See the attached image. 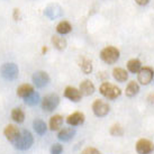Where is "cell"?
Instances as JSON below:
<instances>
[{
	"label": "cell",
	"mask_w": 154,
	"mask_h": 154,
	"mask_svg": "<svg viewBox=\"0 0 154 154\" xmlns=\"http://www.w3.org/2000/svg\"><path fill=\"white\" fill-rule=\"evenodd\" d=\"M33 143H34V137L32 135V133H30L29 131L24 129V131L20 132L19 137H18L17 141L15 142L13 145L15 146L17 150L26 151L32 147Z\"/></svg>",
	"instance_id": "cell-1"
},
{
	"label": "cell",
	"mask_w": 154,
	"mask_h": 154,
	"mask_svg": "<svg viewBox=\"0 0 154 154\" xmlns=\"http://www.w3.org/2000/svg\"><path fill=\"white\" fill-rule=\"evenodd\" d=\"M119 50L116 48L115 46H107L103 48L100 52V59L107 63V64H114L119 60Z\"/></svg>",
	"instance_id": "cell-2"
},
{
	"label": "cell",
	"mask_w": 154,
	"mask_h": 154,
	"mask_svg": "<svg viewBox=\"0 0 154 154\" xmlns=\"http://www.w3.org/2000/svg\"><path fill=\"white\" fill-rule=\"evenodd\" d=\"M100 94H103L105 98L109 99V100H114L117 99L122 94V91L117 86L112 85L110 82H103V85L99 88Z\"/></svg>",
	"instance_id": "cell-3"
},
{
	"label": "cell",
	"mask_w": 154,
	"mask_h": 154,
	"mask_svg": "<svg viewBox=\"0 0 154 154\" xmlns=\"http://www.w3.org/2000/svg\"><path fill=\"white\" fill-rule=\"evenodd\" d=\"M0 74L5 78L6 80H15L18 78L19 74V69L15 63H4L0 68Z\"/></svg>",
	"instance_id": "cell-4"
},
{
	"label": "cell",
	"mask_w": 154,
	"mask_h": 154,
	"mask_svg": "<svg viewBox=\"0 0 154 154\" xmlns=\"http://www.w3.org/2000/svg\"><path fill=\"white\" fill-rule=\"evenodd\" d=\"M60 103V98L55 94H47L42 100V108L45 111H53Z\"/></svg>",
	"instance_id": "cell-5"
},
{
	"label": "cell",
	"mask_w": 154,
	"mask_h": 154,
	"mask_svg": "<svg viewBox=\"0 0 154 154\" xmlns=\"http://www.w3.org/2000/svg\"><path fill=\"white\" fill-rule=\"evenodd\" d=\"M110 110V107L106 101H103L101 99L94 100L92 103V111L97 117H105L108 115V112Z\"/></svg>",
	"instance_id": "cell-6"
},
{
	"label": "cell",
	"mask_w": 154,
	"mask_h": 154,
	"mask_svg": "<svg viewBox=\"0 0 154 154\" xmlns=\"http://www.w3.org/2000/svg\"><path fill=\"white\" fill-rule=\"evenodd\" d=\"M32 80H33V83L37 88H44V87H46L50 83V81H51L48 73L45 72V71H36L33 74Z\"/></svg>",
	"instance_id": "cell-7"
},
{
	"label": "cell",
	"mask_w": 154,
	"mask_h": 154,
	"mask_svg": "<svg viewBox=\"0 0 154 154\" xmlns=\"http://www.w3.org/2000/svg\"><path fill=\"white\" fill-rule=\"evenodd\" d=\"M154 78V71L153 69L150 68V66H144L142 68L138 73H137V79H138V82H141L142 85H149L150 82H152Z\"/></svg>",
	"instance_id": "cell-8"
},
{
	"label": "cell",
	"mask_w": 154,
	"mask_h": 154,
	"mask_svg": "<svg viewBox=\"0 0 154 154\" xmlns=\"http://www.w3.org/2000/svg\"><path fill=\"white\" fill-rule=\"evenodd\" d=\"M154 151V144L150 140L141 138L136 143V152L138 154H151Z\"/></svg>",
	"instance_id": "cell-9"
},
{
	"label": "cell",
	"mask_w": 154,
	"mask_h": 154,
	"mask_svg": "<svg viewBox=\"0 0 154 154\" xmlns=\"http://www.w3.org/2000/svg\"><path fill=\"white\" fill-rule=\"evenodd\" d=\"M44 15L47 16L50 19H56L63 15V9L59 4H51L45 8Z\"/></svg>",
	"instance_id": "cell-10"
},
{
	"label": "cell",
	"mask_w": 154,
	"mask_h": 154,
	"mask_svg": "<svg viewBox=\"0 0 154 154\" xmlns=\"http://www.w3.org/2000/svg\"><path fill=\"white\" fill-rule=\"evenodd\" d=\"M4 135L6 136V138H7L10 143H13L14 144L15 142L17 141V138L19 137V135H20V131L18 129V127L16 126V125L9 124L5 127Z\"/></svg>",
	"instance_id": "cell-11"
},
{
	"label": "cell",
	"mask_w": 154,
	"mask_h": 154,
	"mask_svg": "<svg viewBox=\"0 0 154 154\" xmlns=\"http://www.w3.org/2000/svg\"><path fill=\"white\" fill-rule=\"evenodd\" d=\"M85 119H86V117H85V114L83 112H80V111H75V112H73L71 115L68 116V118H66V123H68L70 126H79V125H82L85 123Z\"/></svg>",
	"instance_id": "cell-12"
},
{
	"label": "cell",
	"mask_w": 154,
	"mask_h": 154,
	"mask_svg": "<svg viewBox=\"0 0 154 154\" xmlns=\"http://www.w3.org/2000/svg\"><path fill=\"white\" fill-rule=\"evenodd\" d=\"M64 97L68 98L69 100H71L73 103H78L81 100L82 94L80 92V90L74 88V87H66L64 90Z\"/></svg>",
	"instance_id": "cell-13"
},
{
	"label": "cell",
	"mask_w": 154,
	"mask_h": 154,
	"mask_svg": "<svg viewBox=\"0 0 154 154\" xmlns=\"http://www.w3.org/2000/svg\"><path fill=\"white\" fill-rule=\"evenodd\" d=\"M79 90L82 96H91L94 92V85L90 80H83L80 83Z\"/></svg>",
	"instance_id": "cell-14"
},
{
	"label": "cell",
	"mask_w": 154,
	"mask_h": 154,
	"mask_svg": "<svg viewBox=\"0 0 154 154\" xmlns=\"http://www.w3.org/2000/svg\"><path fill=\"white\" fill-rule=\"evenodd\" d=\"M75 135V129H73L72 127H66V128L61 129L59 134H57V138L60 141L63 142H68L70 140H72Z\"/></svg>",
	"instance_id": "cell-15"
},
{
	"label": "cell",
	"mask_w": 154,
	"mask_h": 154,
	"mask_svg": "<svg viewBox=\"0 0 154 154\" xmlns=\"http://www.w3.org/2000/svg\"><path fill=\"white\" fill-rule=\"evenodd\" d=\"M79 66L82 70V72L86 73V74H89V73L92 72V61L88 59V57H86V56L80 57Z\"/></svg>",
	"instance_id": "cell-16"
},
{
	"label": "cell",
	"mask_w": 154,
	"mask_h": 154,
	"mask_svg": "<svg viewBox=\"0 0 154 154\" xmlns=\"http://www.w3.org/2000/svg\"><path fill=\"white\" fill-rule=\"evenodd\" d=\"M112 77L116 81L118 82H125L128 79V73L126 70L122 68H115L112 70Z\"/></svg>",
	"instance_id": "cell-17"
},
{
	"label": "cell",
	"mask_w": 154,
	"mask_h": 154,
	"mask_svg": "<svg viewBox=\"0 0 154 154\" xmlns=\"http://www.w3.org/2000/svg\"><path fill=\"white\" fill-rule=\"evenodd\" d=\"M34 87L28 85V83H25V85H22L17 88V96L20 97V98H26L27 96H29L32 92H34Z\"/></svg>",
	"instance_id": "cell-18"
},
{
	"label": "cell",
	"mask_w": 154,
	"mask_h": 154,
	"mask_svg": "<svg viewBox=\"0 0 154 154\" xmlns=\"http://www.w3.org/2000/svg\"><path fill=\"white\" fill-rule=\"evenodd\" d=\"M62 124H63V117L61 115L52 116L51 119H50V123H48L51 131H59L62 127Z\"/></svg>",
	"instance_id": "cell-19"
},
{
	"label": "cell",
	"mask_w": 154,
	"mask_h": 154,
	"mask_svg": "<svg viewBox=\"0 0 154 154\" xmlns=\"http://www.w3.org/2000/svg\"><path fill=\"white\" fill-rule=\"evenodd\" d=\"M51 42L53 44V46L55 47L56 50H59V51H63V50L66 48V44L68 43H66V39L63 38V37L54 35V36H52Z\"/></svg>",
	"instance_id": "cell-20"
},
{
	"label": "cell",
	"mask_w": 154,
	"mask_h": 154,
	"mask_svg": "<svg viewBox=\"0 0 154 154\" xmlns=\"http://www.w3.org/2000/svg\"><path fill=\"white\" fill-rule=\"evenodd\" d=\"M33 127H34L35 132L37 133L38 135H44L45 133H46L47 131V125L46 123L44 122V120L42 119H35L34 122H33Z\"/></svg>",
	"instance_id": "cell-21"
},
{
	"label": "cell",
	"mask_w": 154,
	"mask_h": 154,
	"mask_svg": "<svg viewBox=\"0 0 154 154\" xmlns=\"http://www.w3.org/2000/svg\"><path fill=\"white\" fill-rule=\"evenodd\" d=\"M71 30H72V26H71V24L69 22H66V20H62V22H60L57 24V26H56V32L61 35L69 34Z\"/></svg>",
	"instance_id": "cell-22"
},
{
	"label": "cell",
	"mask_w": 154,
	"mask_h": 154,
	"mask_svg": "<svg viewBox=\"0 0 154 154\" xmlns=\"http://www.w3.org/2000/svg\"><path fill=\"white\" fill-rule=\"evenodd\" d=\"M138 91H140V86H138V83L135 81H131L127 85L126 87V90H125V94L127 97H134V96H136L138 94Z\"/></svg>",
	"instance_id": "cell-23"
},
{
	"label": "cell",
	"mask_w": 154,
	"mask_h": 154,
	"mask_svg": "<svg viewBox=\"0 0 154 154\" xmlns=\"http://www.w3.org/2000/svg\"><path fill=\"white\" fill-rule=\"evenodd\" d=\"M11 118L14 122H16L18 124H22L25 120V112L20 108H14L11 110Z\"/></svg>",
	"instance_id": "cell-24"
},
{
	"label": "cell",
	"mask_w": 154,
	"mask_h": 154,
	"mask_svg": "<svg viewBox=\"0 0 154 154\" xmlns=\"http://www.w3.org/2000/svg\"><path fill=\"white\" fill-rule=\"evenodd\" d=\"M127 69L129 72L132 73H138V71L142 69V63L138 59H132L127 62Z\"/></svg>",
	"instance_id": "cell-25"
},
{
	"label": "cell",
	"mask_w": 154,
	"mask_h": 154,
	"mask_svg": "<svg viewBox=\"0 0 154 154\" xmlns=\"http://www.w3.org/2000/svg\"><path fill=\"white\" fill-rule=\"evenodd\" d=\"M24 101H25L26 105L28 106H35L39 103V94L37 92H32L29 96H27L26 98H24Z\"/></svg>",
	"instance_id": "cell-26"
},
{
	"label": "cell",
	"mask_w": 154,
	"mask_h": 154,
	"mask_svg": "<svg viewBox=\"0 0 154 154\" xmlns=\"http://www.w3.org/2000/svg\"><path fill=\"white\" fill-rule=\"evenodd\" d=\"M109 132H110V134L112 136H122L124 134V129H123V127L119 124H114L110 127Z\"/></svg>",
	"instance_id": "cell-27"
},
{
	"label": "cell",
	"mask_w": 154,
	"mask_h": 154,
	"mask_svg": "<svg viewBox=\"0 0 154 154\" xmlns=\"http://www.w3.org/2000/svg\"><path fill=\"white\" fill-rule=\"evenodd\" d=\"M63 152V146L56 143V144H53L51 147V154H61Z\"/></svg>",
	"instance_id": "cell-28"
},
{
	"label": "cell",
	"mask_w": 154,
	"mask_h": 154,
	"mask_svg": "<svg viewBox=\"0 0 154 154\" xmlns=\"http://www.w3.org/2000/svg\"><path fill=\"white\" fill-rule=\"evenodd\" d=\"M81 154H103L99 150L94 149V147H87L85 150L82 151Z\"/></svg>",
	"instance_id": "cell-29"
},
{
	"label": "cell",
	"mask_w": 154,
	"mask_h": 154,
	"mask_svg": "<svg viewBox=\"0 0 154 154\" xmlns=\"http://www.w3.org/2000/svg\"><path fill=\"white\" fill-rule=\"evenodd\" d=\"M14 19L15 20H19L20 19V10L17 8L14 9Z\"/></svg>",
	"instance_id": "cell-30"
},
{
	"label": "cell",
	"mask_w": 154,
	"mask_h": 154,
	"mask_svg": "<svg viewBox=\"0 0 154 154\" xmlns=\"http://www.w3.org/2000/svg\"><path fill=\"white\" fill-rule=\"evenodd\" d=\"M149 1L150 0H135V2L137 5H140V6H145V5L149 4Z\"/></svg>",
	"instance_id": "cell-31"
},
{
	"label": "cell",
	"mask_w": 154,
	"mask_h": 154,
	"mask_svg": "<svg viewBox=\"0 0 154 154\" xmlns=\"http://www.w3.org/2000/svg\"><path fill=\"white\" fill-rule=\"evenodd\" d=\"M47 51V48H46V47H43V53H45V52H46Z\"/></svg>",
	"instance_id": "cell-32"
}]
</instances>
